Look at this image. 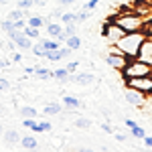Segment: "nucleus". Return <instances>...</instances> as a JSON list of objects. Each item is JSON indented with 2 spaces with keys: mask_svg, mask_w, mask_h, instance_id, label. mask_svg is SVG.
Returning <instances> with one entry per match:
<instances>
[{
  "mask_svg": "<svg viewBox=\"0 0 152 152\" xmlns=\"http://www.w3.org/2000/svg\"><path fill=\"white\" fill-rule=\"evenodd\" d=\"M146 39H148V31H134V33H126L116 45L120 47V51L128 59H134V57H138L142 43H144Z\"/></svg>",
  "mask_w": 152,
  "mask_h": 152,
  "instance_id": "f257e3e1",
  "label": "nucleus"
},
{
  "mask_svg": "<svg viewBox=\"0 0 152 152\" xmlns=\"http://www.w3.org/2000/svg\"><path fill=\"white\" fill-rule=\"evenodd\" d=\"M110 20H112L114 24H118L124 33L144 31V26H146L144 18H142L138 12H134V10H124V12H120V14H116V16H112Z\"/></svg>",
  "mask_w": 152,
  "mask_h": 152,
  "instance_id": "f03ea898",
  "label": "nucleus"
},
{
  "mask_svg": "<svg viewBox=\"0 0 152 152\" xmlns=\"http://www.w3.org/2000/svg\"><path fill=\"white\" fill-rule=\"evenodd\" d=\"M150 65L144 63L142 59L134 57V59H128L126 67L122 69V77L124 79H130V77H142V75H150Z\"/></svg>",
  "mask_w": 152,
  "mask_h": 152,
  "instance_id": "7ed1b4c3",
  "label": "nucleus"
},
{
  "mask_svg": "<svg viewBox=\"0 0 152 152\" xmlns=\"http://www.w3.org/2000/svg\"><path fill=\"white\" fill-rule=\"evenodd\" d=\"M126 81V87L130 89H136L140 94L148 95L152 91V77L150 75H142V77H130V79H124Z\"/></svg>",
  "mask_w": 152,
  "mask_h": 152,
  "instance_id": "20e7f679",
  "label": "nucleus"
},
{
  "mask_svg": "<svg viewBox=\"0 0 152 152\" xmlns=\"http://www.w3.org/2000/svg\"><path fill=\"white\" fill-rule=\"evenodd\" d=\"M124 35H126V33H124V31H122L118 24H114L112 20L104 24V39L110 43V45H116V43H118V41H120Z\"/></svg>",
  "mask_w": 152,
  "mask_h": 152,
  "instance_id": "39448f33",
  "label": "nucleus"
},
{
  "mask_svg": "<svg viewBox=\"0 0 152 152\" xmlns=\"http://www.w3.org/2000/svg\"><path fill=\"white\" fill-rule=\"evenodd\" d=\"M124 99L128 102L130 105H134V107H138L140 110L142 105L148 102V97L144 94H140V91H136V89H130V87H126V91H124Z\"/></svg>",
  "mask_w": 152,
  "mask_h": 152,
  "instance_id": "423d86ee",
  "label": "nucleus"
},
{
  "mask_svg": "<svg viewBox=\"0 0 152 152\" xmlns=\"http://www.w3.org/2000/svg\"><path fill=\"white\" fill-rule=\"evenodd\" d=\"M105 63H107L110 67H114L116 71L122 73V69H124L126 63H128V57L122 55V53H120V55H112V53H107V55H105Z\"/></svg>",
  "mask_w": 152,
  "mask_h": 152,
  "instance_id": "0eeeda50",
  "label": "nucleus"
},
{
  "mask_svg": "<svg viewBox=\"0 0 152 152\" xmlns=\"http://www.w3.org/2000/svg\"><path fill=\"white\" fill-rule=\"evenodd\" d=\"M69 79L79 83V85H91V83H95V75L89 73V71H83V73L79 71V73H73V75L69 73Z\"/></svg>",
  "mask_w": 152,
  "mask_h": 152,
  "instance_id": "6e6552de",
  "label": "nucleus"
},
{
  "mask_svg": "<svg viewBox=\"0 0 152 152\" xmlns=\"http://www.w3.org/2000/svg\"><path fill=\"white\" fill-rule=\"evenodd\" d=\"M71 51L69 47H59L55 49V51H47V55H45V59H49V61H61V59H67L71 57Z\"/></svg>",
  "mask_w": 152,
  "mask_h": 152,
  "instance_id": "1a4fd4ad",
  "label": "nucleus"
},
{
  "mask_svg": "<svg viewBox=\"0 0 152 152\" xmlns=\"http://www.w3.org/2000/svg\"><path fill=\"white\" fill-rule=\"evenodd\" d=\"M138 59H142L144 63H148V65L152 67V41L150 39H146V41L142 43L140 53H138Z\"/></svg>",
  "mask_w": 152,
  "mask_h": 152,
  "instance_id": "9d476101",
  "label": "nucleus"
},
{
  "mask_svg": "<svg viewBox=\"0 0 152 152\" xmlns=\"http://www.w3.org/2000/svg\"><path fill=\"white\" fill-rule=\"evenodd\" d=\"M77 28H79V24H77V23H69V24H65V26H63V33L59 35V39H57V41L65 43V41H67L69 37L77 35Z\"/></svg>",
  "mask_w": 152,
  "mask_h": 152,
  "instance_id": "9b49d317",
  "label": "nucleus"
},
{
  "mask_svg": "<svg viewBox=\"0 0 152 152\" xmlns=\"http://www.w3.org/2000/svg\"><path fill=\"white\" fill-rule=\"evenodd\" d=\"M14 45H16V49H20V51H31V47H33V39H28V37L24 35H18L16 39H14Z\"/></svg>",
  "mask_w": 152,
  "mask_h": 152,
  "instance_id": "f8f14e48",
  "label": "nucleus"
},
{
  "mask_svg": "<svg viewBox=\"0 0 152 152\" xmlns=\"http://www.w3.org/2000/svg\"><path fill=\"white\" fill-rule=\"evenodd\" d=\"M2 136H4V142H6L8 146H14V144H20V138H23V136H20V134H18L16 130H6V132H4Z\"/></svg>",
  "mask_w": 152,
  "mask_h": 152,
  "instance_id": "ddd939ff",
  "label": "nucleus"
},
{
  "mask_svg": "<svg viewBox=\"0 0 152 152\" xmlns=\"http://www.w3.org/2000/svg\"><path fill=\"white\" fill-rule=\"evenodd\" d=\"M45 28H47V35L51 37V39H59V35L63 33V24H61V23H53V20L47 23Z\"/></svg>",
  "mask_w": 152,
  "mask_h": 152,
  "instance_id": "4468645a",
  "label": "nucleus"
},
{
  "mask_svg": "<svg viewBox=\"0 0 152 152\" xmlns=\"http://www.w3.org/2000/svg\"><path fill=\"white\" fill-rule=\"evenodd\" d=\"M20 146H23L24 150H37L39 148V140H37L35 136H23L20 138Z\"/></svg>",
  "mask_w": 152,
  "mask_h": 152,
  "instance_id": "2eb2a0df",
  "label": "nucleus"
},
{
  "mask_svg": "<svg viewBox=\"0 0 152 152\" xmlns=\"http://www.w3.org/2000/svg\"><path fill=\"white\" fill-rule=\"evenodd\" d=\"M61 104H57V102H51V104H47L45 105V110H43V114L45 116H59L61 114Z\"/></svg>",
  "mask_w": 152,
  "mask_h": 152,
  "instance_id": "dca6fc26",
  "label": "nucleus"
},
{
  "mask_svg": "<svg viewBox=\"0 0 152 152\" xmlns=\"http://www.w3.org/2000/svg\"><path fill=\"white\" fill-rule=\"evenodd\" d=\"M65 47H69L71 51H77V49H81V37H79V35L69 37V39L65 41Z\"/></svg>",
  "mask_w": 152,
  "mask_h": 152,
  "instance_id": "f3484780",
  "label": "nucleus"
},
{
  "mask_svg": "<svg viewBox=\"0 0 152 152\" xmlns=\"http://www.w3.org/2000/svg\"><path fill=\"white\" fill-rule=\"evenodd\" d=\"M39 41L45 45L47 51H55V49L61 47V41H57V39H39Z\"/></svg>",
  "mask_w": 152,
  "mask_h": 152,
  "instance_id": "a211bd4d",
  "label": "nucleus"
},
{
  "mask_svg": "<svg viewBox=\"0 0 152 152\" xmlns=\"http://www.w3.org/2000/svg\"><path fill=\"white\" fill-rule=\"evenodd\" d=\"M31 51L35 53L37 57H43V59H45V55H47V49H45V45H43L41 41H37V43H33V47H31Z\"/></svg>",
  "mask_w": 152,
  "mask_h": 152,
  "instance_id": "6ab92c4d",
  "label": "nucleus"
},
{
  "mask_svg": "<svg viewBox=\"0 0 152 152\" xmlns=\"http://www.w3.org/2000/svg\"><path fill=\"white\" fill-rule=\"evenodd\" d=\"M45 23H47V18H43V16H28L26 18V24L28 26H35V28H41Z\"/></svg>",
  "mask_w": 152,
  "mask_h": 152,
  "instance_id": "aec40b11",
  "label": "nucleus"
},
{
  "mask_svg": "<svg viewBox=\"0 0 152 152\" xmlns=\"http://www.w3.org/2000/svg\"><path fill=\"white\" fill-rule=\"evenodd\" d=\"M53 77L59 79V81H69V71H67V67L55 69V71H53Z\"/></svg>",
  "mask_w": 152,
  "mask_h": 152,
  "instance_id": "412c9836",
  "label": "nucleus"
},
{
  "mask_svg": "<svg viewBox=\"0 0 152 152\" xmlns=\"http://www.w3.org/2000/svg\"><path fill=\"white\" fill-rule=\"evenodd\" d=\"M23 33L28 37V39H33V41H39V39H41V33H39V28H35V26H28V24L24 26Z\"/></svg>",
  "mask_w": 152,
  "mask_h": 152,
  "instance_id": "4be33fe9",
  "label": "nucleus"
},
{
  "mask_svg": "<svg viewBox=\"0 0 152 152\" xmlns=\"http://www.w3.org/2000/svg\"><path fill=\"white\" fill-rule=\"evenodd\" d=\"M63 105H67V107H71V110H75V107L81 105V102H79L77 97H73V95H65V97H63Z\"/></svg>",
  "mask_w": 152,
  "mask_h": 152,
  "instance_id": "5701e85b",
  "label": "nucleus"
},
{
  "mask_svg": "<svg viewBox=\"0 0 152 152\" xmlns=\"http://www.w3.org/2000/svg\"><path fill=\"white\" fill-rule=\"evenodd\" d=\"M20 116L23 118H37V107H33V105H23L20 107Z\"/></svg>",
  "mask_w": 152,
  "mask_h": 152,
  "instance_id": "b1692460",
  "label": "nucleus"
},
{
  "mask_svg": "<svg viewBox=\"0 0 152 152\" xmlns=\"http://www.w3.org/2000/svg\"><path fill=\"white\" fill-rule=\"evenodd\" d=\"M35 73L39 75V79H51L53 77V71H49L47 67H35Z\"/></svg>",
  "mask_w": 152,
  "mask_h": 152,
  "instance_id": "393cba45",
  "label": "nucleus"
},
{
  "mask_svg": "<svg viewBox=\"0 0 152 152\" xmlns=\"http://www.w3.org/2000/svg\"><path fill=\"white\" fill-rule=\"evenodd\" d=\"M16 26H14V20H10V18H6V20H0V31H4L6 35L10 33V31H14Z\"/></svg>",
  "mask_w": 152,
  "mask_h": 152,
  "instance_id": "a878e982",
  "label": "nucleus"
},
{
  "mask_svg": "<svg viewBox=\"0 0 152 152\" xmlns=\"http://www.w3.org/2000/svg\"><path fill=\"white\" fill-rule=\"evenodd\" d=\"M73 126H75V128H81V130H87L89 128V126H91V122H89V120H87V118H75V124H73Z\"/></svg>",
  "mask_w": 152,
  "mask_h": 152,
  "instance_id": "bb28decb",
  "label": "nucleus"
},
{
  "mask_svg": "<svg viewBox=\"0 0 152 152\" xmlns=\"http://www.w3.org/2000/svg\"><path fill=\"white\" fill-rule=\"evenodd\" d=\"M130 134H132V138H138V140H142V138L146 136V130L140 128V126H136V128L130 130Z\"/></svg>",
  "mask_w": 152,
  "mask_h": 152,
  "instance_id": "cd10ccee",
  "label": "nucleus"
},
{
  "mask_svg": "<svg viewBox=\"0 0 152 152\" xmlns=\"http://www.w3.org/2000/svg\"><path fill=\"white\" fill-rule=\"evenodd\" d=\"M61 23L63 24L75 23V14H73V12H63V14H61Z\"/></svg>",
  "mask_w": 152,
  "mask_h": 152,
  "instance_id": "c85d7f7f",
  "label": "nucleus"
},
{
  "mask_svg": "<svg viewBox=\"0 0 152 152\" xmlns=\"http://www.w3.org/2000/svg\"><path fill=\"white\" fill-rule=\"evenodd\" d=\"M87 18H89V10H83V12H77V14H75V23L77 24L85 23Z\"/></svg>",
  "mask_w": 152,
  "mask_h": 152,
  "instance_id": "c756f323",
  "label": "nucleus"
},
{
  "mask_svg": "<svg viewBox=\"0 0 152 152\" xmlns=\"http://www.w3.org/2000/svg\"><path fill=\"white\" fill-rule=\"evenodd\" d=\"M8 18L10 20H20V18H24V10H10Z\"/></svg>",
  "mask_w": 152,
  "mask_h": 152,
  "instance_id": "7c9ffc66",
  "label": "nucleus"
},
{
  "mask_svg": "<svg viewBox=\"0 0 152 152\" xmlns=\"http://www.w3.org/2000/svg\"><path fill=\"white\" fill-rule=\"evenodd\" d=\"M8 89H10V81L4 79V77H0V91H8Z\"/></svg>",
  "mask_w": 152,
  "mask_h": 152,
  "instance_id": "2f4dec72",
  "label": "nucleus"
},
{
  "mask_svg": "<svg viewBox=\"0 0 152 152\" xmlns=\"http://www.w3.org/2000/svg\"><path fill=\"white\" fill-rule=\"evenodd\" d=\"M97 4H99V0H87L85 6H83V10H91V8H95Z\"/></svg>",
  "mask_w": 152,
  "mask_h": 152,
  "instance_id": "473e14b6",
  "label": "nucleus"
},
{
  "mask_svg": "<svg viewBox=\"0 0 152 152\" xmlns=\"http://www.w3.org/2000/svg\"><path fill=\"white\" fill-rule=\"evenodd\" d=\"M39 124H41V132H51V128H53L51 122H47V120H43V122H39Z\"/></svg>",
  "mask_w": 152,
  "mask_h": 152,
  "instance_id": "72a5a7b5",
  "label": "nucleus"
},
{
  "mask_svg": "<svg viewBox=\"0 0 152 152\" xmlns=\"http://www.w3.org/2000/svg\"><path fill=\"white\" fill-rule=\"evenodd\" d=\"M77 67H79V63H77V61L67 63V71H69V73H75V71H77Z\"/></svg>",
  "mask_w": 152,
  "mask_h": 152,
  "instance_id": "f704fd0d",
  "label": "nucleus"
},
{
  "mask_svg": "<svg viewBox=\"0 0 152 152\" xmlns=\"http://www.w3.org/2000/svg\"><path fill=\"white\" fill-rule=\"evenodd\" d=\"M33 4H35L33 0H20V2H18V8H31Z\"/></svg>",
  "mask_w": 152,
  "mask_h": 152,
  "instance_id": "c9c22d12",
  "label": "nucleus"
},
{
  "mask_svg": "<svg viewBox=\"0 0 152 152\" xmlns=\"http://www.w3.org/2000/svg\"><path fill=\"white\" fill-rule=\"evenodd\" d=\"M14 26L18 28V31H24V26H26V20L20 18V20H14Z\"/></svg>",
  "mask_w": 152,
  "mask_h": 152,
  "instance_id": "e433bc0d",
  "label": "nucleus"
},
{
  "mask_svg": "<svg viewBox=\"0 0 152 152\" xmlns=\"http://www.w3.org/2000/svg\"><path fill=\"white\" fill-rule=\"evenodd\" d=\"M114 138H116L118 142H126V140H128V136H126V134H122V132H116V134H114Z\"/></svg>",
  "mask_w": 152,
  "mask_h": 152,
  "instance_id": "4c0bfd02",
  "label": "nucleus"
},
{
  "mask_svg": "<svg viewBox=\"0 0 152 152\" xmlns=\"http://www.w3.org/2000/svg\"><path fill=\"white\" fill-rule=\"evenodd\" d=\"M124 124H126V126H128L130 130H132V128H136V126H138V124H136L134 120H130V118H128V120H124Z\"/></svg>",
  "mask_w": 152,
  "mask_h": 152,
  "instance_id": "58836bf2",
  "label": "nucleus"
},
{
  "mask_svg": "<svg viewBox=\"0 0 152 152\" xmlns=\"http://www.w3.org/2000/svg\"><path fill=\"white\" fill-rule=\"evenodd\" d=\"M102 130H104V132H107V134H114V130H112V126H110V124H102Z\"/></svg>",
  "mask_w": 152,
  "mask_h": 152,
  "instance_id": "ea45409f",
  "label": "nucleus"
},
{
  "mask_svg": "<svg viewBox=\"0 0 152 152\" xmlns=\"http://www.w3.org/2000/svg\"><path fill=\"white\" fill-rule=\"evenodd\" d=\"M142 140H144V144H146L148 148H152V136H144Z\"/></svg>",
  "mask_w": 152,
  "mask_h": 152,
  "instance_id": "a19ab883",
  "label": "nucleus"
},
{
  "mask_svg": "<svg viewBox=\"0 0 152 152\" xmlns=\"http://www.w3.org/2000/svg\"><path fill=\"white\" fill-rule=\"evenodd\" d=\"M12 61H14V63H20V61H23V55H20V53H14V55H12Z\"/></svg>",
  "mask_w": 152,
  "mask_h": 152,
  "instance_id": "79ce46f5",
  "label": "nucleus"
},
{
  "mask_svg": "<svg viewBox=\"0 0 152 152\" xmlns=\"http://www.w3.org/2000/svg\"><path fill=\"white\" fill-rule=\"evenodd\" d=\"M59 2H61V6H69V4L77 2V0H59Z\"/></svg>",
  "mask_w": 152,
  "mask_h": 152,
  "instance_id": "37998d69",
  "label": "nucleus"
},
{
  "mask_svg": "<svg viewBox=\"0 0 152 152\" xmlns=\"http://www.w3.org/2000/svg\"><path fill=\"white\" fill-rule=\"evenodd\" d=\"M77 152H102V150H91V148H79Z\"/></svg>",
  "mask_w": 152,
  "mask_h": 152,
  "instance_id": "c03bdc74",
  "label": "nucleus"
},
{
  "mask_svg": "<svg viewBox=\"0 0 152 152\" xmlns=\"http://www.w3.org/2000/svg\"><path fill=\"white\" fill-rule=\"evenodd\" d=\"M33 2H35V4H41V6H43V4H47V0H33Z\"/></svg>",
  "mask_w": 152,
  "mask_h": 152,
  "instance_id": "a18cd8bd",
  "label": "nucleus"
},
{
  "mask_svg": "<svg viewBox=\"0 0 152 152\" xmlns=\"http://www.w3.org/2000/svg\"><path fill=\"white\" fill-rule=\"evenodd\" d=\"M6 65H8L6 61H0V67H6Z\"/></svg>",
  "mask_w": 152,
  "mask_h": 152,
  "instance_id": "49530a36",
  "label": "nucleus"
},
{
  "mask_svg": "<svg viewBox=\"0 0 152 152\" xmlns=\"http://www.w3.org/2000/svg\"><path fill=\"white\" fill-rule=\"evenodd\" d=\"M146 97H148V102H150V104H152V91H150V94H148V95H146Z\"/></svg>",
  "mask_w": 152,
  "mask_h": 152,
  "instance_id": "de8ad7c7",
  "label": "nucleus"
},
{
  "mask_svg": "<svg viewBox=\"0 0 152 152\" xmlns=\"http://www.w3.org/2000/svg\"><path fill=\"white\" fill-rule=\"evenodd\" d=\"M2 134H4V130H2V126H0V136H2Z\"/></svg>",
  "mask_w": 152,
  "mask_h": 152,
  "instance_id": "09e8293b",
  "label": "nucleus"
},
{
  "mask_svg": "<svg viewBox=\"0 0 152 152\" xmlns=\"http://www.w3.org/2000/svg\"><path fill=\"white\" fill-rule=\"evenodd\" d=\"M146 2H150V4H152V0H146Z\"/></svg>",
  "mask_w": 152,
  "mask_h": 152,
  "instance_id": "8fccbe9b",
  "label": "nucleus"
},
{
  "mask_svg": "<svg viewBox=\"0 0 152 152\" xmlns=\"http://www.w3.org/2000/svg\"><path fill=\"white\" fill-rule=\"evenodd\" d=\"M150 77H152V69H150Z\"/></svg>",
  "mask_w": 152,
  "mask_h": 152,
  "instance_id": "3c124183",
  "label": "nucleus"
},
{
  "mask_svg": "<svg viewBox=\"0 0 152 152\" xmlns=\"http://www.w3.org/2000/svg\"><path fill=\"white\" fill-rule=\"evenodd\" d=\"M81 2H87V0H81Z\"/></svg>",
  "mask_w": 152,
  "mask_h": 152,
  "instance_id": "603ef678",
  "label": "nucleus"
},
{
  "mask_svg": "<svg viewBox=\"0 0 152 152\" xmlns=\"http://www.w3.org/2000/svg\"><path fill=\"white\" fill-rule=\"evenodd\" d=\"M0 2H4V0H0Z\"/></svg>",
  "mask_w": 152,
  "mask_h": 152,
  "instance_id": "864d4df0",
  "label": "nucleus"
},
{
  "mask_svg": "<svg viewBox=\"0 0 152 152\" xmlns=\"http://www.w3.org/2000/svg\"><path fill=\"white\" fill-rule=\"evenodd\" d=\"M33 152H37V150H33Z\"/></svg>",
  "mask_w": 152,
  "mask_h": 152,
  "instance_id": "5fc2aeb1",
  "label": "nucleus"
}]
</instances>
